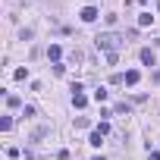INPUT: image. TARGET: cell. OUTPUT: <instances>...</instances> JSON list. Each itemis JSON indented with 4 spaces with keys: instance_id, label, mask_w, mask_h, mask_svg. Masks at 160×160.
Wrapping results in <instances>:
<instances>
[{
    "instance_id": "obj_1",
    "label": "cell",
    "mask_w": 160,
    "mask_h": 160,
    "mask_svg": "<svg viewBox=\"0 0 160 160\" xmlns=\"http://www.w3.org/2000/svg\"><path fill=\"white\" fill-rule=\"evenodd\" d=\"M94 41H98V47H101V50H107V53H116V50H119V44H122V38H119L116 32H101Z\"/></svg>"
},
{
    "instance_id": "obj_2",
    "label": "cell",
    "mask_w": 160,
    "mask_h": 160,
    "mask_svg": "<svg viewBox=\"0 0 160 160\" xmlns=\"http://www.w3.org/2000/svg\"><path fill=\"white\" fill-rule=\"evenodd\" d=\"M138 78H141V72H138V69H129V72L122 75V82H126V85H138Z\"/></svg>"
},
{
    "instance_id": "obj_3",
    "label": "cell",
    "mask_w": 160,
    "mask_h": 160,
    "mask_svg": "<svg viewBox=\"0 0 160 160\" xmlns=\"http://www.w3.org/2000/svg\"><path fill=\"white\" fill-rule=\"evenodd\" d=\"M78 16H82V22H94V19H98V10H94V7H85Z\"/></svg>"
},
{
    "instance_id": "obj_4",
    "label": "cell",
    "mask_w": 160,
    "mask_h": 160,
    "mask_svg": "<svg viewBox=\"0 0 160 160\" xmlns=\"http://www.w3.org/2000/svg\"><path fill=\"white\" fill-rule=\"evenodd\" d=\"M47 57H50V60L57 63V60L63 57V50H60V44H50V47H47Z\"/></svg>"
},
{
    "instance_id": "obj_5",
    "label": "cell",
    "mask_w": 160,
    "mask_h": 160,
    "mask_svg": "<svg viewBox=\"0 0 160 160\" xmlns=\"http://www.w3.org/2000/svg\"><path fill=\"white\" fill-rule=\"evenodd\" d=\"M151 22H154V16H151V13H141V16H138V25H141V28H144V25H151Z\"/></svg>"
},
{
    "instance_id": "obj_6",
    "label": "cell",
    "mask_w": 160,
    "mask_h": 160,
    "mask_svg": "<svg viewBox=\"0 0 160 160\" xmlns=\"http://www.w3.org/2000/svg\"><path fill=\"white\" fill-rule=\"evenodd\" d=\"M141 63H148V66H154V53H151V50H148V47H144V50H141Z\"/></svg>"
},
{
    "instance_id": "obj_7",
    "label": "cell",
    "mask_w": 160,
    "mask_h": 160,
    "mask_svg": "<svg viewBox=\"0 0 160 160\" xmlns=\"http://www.w3.org/2000/svg\"><path fill=\"white\" fill-rule=\"evenodd\" d=\"M101 141H104V135H101V132H91V138H88V144H94V148H101Z\"/></svg>"
},
{
    "instance_id": "obj_8",
    "label": "cell",
    "mask_w": 160,
    "mask_h": 160,
    "mask_svg": "<svg viewBox=\"0 0 160 160\" xmlns=\"http://www.w3.org/2000/svg\"><path fill=\"white\" fill-rule=\"evenodd\" d=\"M94 101L104 104V101H107V88H98V91H94Z\"/></svg>"
},
{
    "instance_id": "obj_9",
    "label": "cell",
    "mask_w": 160,
    "mask_h": 160,
    "mask_svg": "<svg viewBox=\"0 0 160 160\" xmlns=\"http://www.w3.org/2000/svg\"><path fill=\"white\" fill-rule=\"evenodd\" d=\"M94 132H101V135H107V132H110V122H107V119H101V122H98V129H94Z\"/></svg>"
},
{
    "instance_id": "obj_10",
    "label": "cell",
    "mask_w": 160,
    "mask_h": 160,
    "mask_svg": "<svg viewBox=\"0 0 160 160\" xmlns=\"http://www.w3.org/2000/svg\"><path fill=\"white\" fill-rule=\"evenodd\" d=\"M0 129L10 132V129H13V119H10V116H3V119H0Z\"/></svg>"
},
{
    "instance_id": "obj_11",
    "label": "cell",
    "mask_w": 160,
    "mask_h": 160,
    "mask_svg": "<svg viewBox=\"0 0 160 160\" xmlns=\"http://www.w3.org/2000/svg\"><path fill=\"white\" fill-rule=\"evenodd\" d=\"M148 160H160V151H148Z\"/></svg>"
},
{
    "instance_id": "obj_12",
    "label": "cell",
    "mask_w": 160,
    "mask_h": 160,
    "mask_svg": "<svg viewBox=\"0 0 160 160\" xmlns=\"http://www.w3.org/2000/svg\"><path fill=\"white\" fill-rule=\"evenodd\" d=\"M94 160H104V157H94Z\"/></svg>"
},
{
    "instance_id": "obj_13",
    "label": "cell",
    "mask_w": 160,
    "mask_h": 160,
    "mask_svg": "<svg viewBox=\"0 0 160 160\" xmlns=\"http://www.w3.org/2000/svg\"><path fill=\"white\" fill-rule=\"evenodd\" d=\"M25 160H35V157H25Z\"/></svg>"
},
{
    "instance_id": "obj_14",
    "label": "cell",
    "mask_w": 160,
    "mask_h": 160,
    "mask_svg": "<svg viewBox=\"0 0 160 160\" xmlns=\"http://www.w3.org/2000/svg\"><path fill=\"white\" fill-rule=\"evenodd\" d=\"M157 10H160V3H157Z\"/></svg>"
}]
</instances>
